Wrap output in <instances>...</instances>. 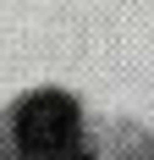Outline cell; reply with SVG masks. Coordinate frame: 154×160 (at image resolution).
<instances>
[{"mask_svg":"<svg viewBox=\"0 0 154 160\" xmlns=\"http://www.w3.org/2000/svg\"><path fill=\"white\" fill-rule=\"evenodd\" d=\"M17 144L28 160L61 155L77 144V105L66 94H33L22 111H17Z\"/></svg>","mask_w":154,"mask_h":160,"instance_id":"1","label":"cell"},{"mask_svg":"<svg viewBox=\"0 0 154 160\" xmlns=\"http://www.w3.org/2000/svg\"><path fill=\"white\" fill-rule=\"evenodd\" d=\"M44 160H88V155H83V149L72 144V149H61V155H44Z\"/></svg>","mask_w":154,"mask_h":160,"instance_id":"2","label":"cell"}]
</instances>
